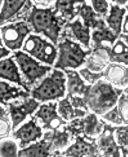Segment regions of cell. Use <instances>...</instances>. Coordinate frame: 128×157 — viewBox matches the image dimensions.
I'll use <instances>...</instances> for the list:
<instances>
[{"instance_id":"cell-31","label":"cell","mask_w":128,"mask_h":157,"mask_svg":"<svg viewBox=\"0 0 128 157\" xmlns=\"http://www.w3.org/2000/svg\"><path fill=\"white\" fill-rule=\"evenodd\" d=\"M116 136L123 156H128V132L117 129Z\"/></svg>"},{"instance_id":"cell-5","label":"cell","mask_w":128,"mask_h":157,"mask_svg":"<svg viewBox=\"0 0 128 157\" xmlns=\"http://www.w3.org/2000/svg\"><path fill=\"white\" fill-rule=\"evenodd\" d=\"M23 51L42 63L52 65L57 56V51L52 42L40 36L30 34L25 40Z\"/></svg>"},{"instance_id":"cell-24","label":"cell","mask_w":128,"mask_h":157,"mask_svg":"<svg viewBox=\"0 0 128 157\" xmlns=\"http://www.w3.org/2000/svg\"><path fill=\"white\" fill-rule=\"evenodd\" d=\"M67 27H69L72 32L74 37L81 43L85 48L89 49L90 41V29L84 25L81 22L80 18L71 23H68L66 25Z\"/></svg>"},{"instance_id":"cell-27","label":"cell","mask_w":128,"mask_h":157,"mask_svg":"<svg viewBox=\"0 0 128 157\" xmlns=\"http://www.w3.org/2000/svg\"><path fill=\"white\" fill-rule=\"evenodd\" d=\"M69 137L70 135L65 129L63 132L59 131L57 129L53 130L51 137L52 143V153L55 150L63 149L70 142Z\"/></svg>"},{"instance_id":"cell-21","label":"cell","mask_w":128,"mask_h":157,"mask_svg":"<svg viewBox=\"0 0 128 157\" xmlns=\"http://www.w3.org/2000/svg\"><path fill=\"white\" fill-rule=\"evenodd\" d=\"M126 13V8H122L117 4H111L109 15L106 17L108 26L118 36H120L122 31L123 18Z\"/></svg>"},{"instance_id":"cell-33","label":"cell","mask_w":128,"mask_h":157,"mask_svg":"<svg viewBox=\"0 0 128 157\" xmlns=\"http://www.w3.org/2000/svg\"><path fill=\"white\" fill-rule=\"evenodd\" d=\"M80 74L84 78V79L91 84H94L103 76V72L99 73L91 72L87 69H84L80 71Z\"/></svg>"},{"instance_id":"cell-16","label":"cell","mask_w":128,"mask_h":157,"mask_svg":"<svg viewBox=\"0 0 128 157\" xmlns=\"http://www.w3.org/2000/svg\"><path fill=\"white\" fill-rule=\"evenodd\" d=\"M14 56H13L0 60V78L16 83L29 93L30 90L28 86L22 81L19 69L14 61Z\"/></svg>"},{"instance_id":"cell-6","label":"cell","mask_w":128,"mask_h":157,"mask_svg":"<svg viewBox=\"0 0 128 157\" xmlns=\"http://www.w3.org/2000/svg\"><path fill=\"white\" fill-rule=\"evenodd\" d=\"M14 59L20 71L25 75L29 85H32L52 70L50 66L42 65L27 52L21 51L14 52Z\"/></svg>"},{"instance_id":"cell-9","label":"cell","mask_w":128,"mask_h":157,"mask_svg":"<svg viewBox=\"0 0 128 157\" xmlns=\"http://www.w3.org/2000/svg\"><path fill=\"white\" fill-rule=\"evenodd\" d=\"M61 156L80 157L98 156L101 155L97 144V139L92 137L77 135L75 142L62 152Z\"/></svg>"},{"instance_id":"cell-1","label":"cell","mask_w":128,"mask_h":157,"mask_svg":"<svg viewBox=\"0 0 128 157\" xmlns=\"http://www.w3.org/2000/svg\"><path fill=\"white\" fill-rule=\"evenodd\" d=\"M63 17L58 16L54 8H38L33 6L31 12L27 18L36 34H42L46 38L57 46L59 33L61 31Z\"/></svg>"},{"instance_id":"cell-18","label":"cell","mask_w":128,"mask_h":157,"mask_svg":"<svg viewBox=\"0 0 128 157\" xmlns=\"http://www.w3.org/2000/svg\"><path fill=\"white\" fill-rule=\"evenodd\" d=\"M103 76L115 86H125L128 84V67L121 65L111 64L103 72Z\"/></svg>"},{"instance_id":"cell-34","label":"cell","mask_w":128,"mask_h":157,"mask_svg":"<svg viewBox=\"0 0 128 157\" xmlns=\"http://www.w3.org/2000/svg\"><path fill=\"white\" fill-rule=\"evenodd\" d=\"M128 104V87L126 89L123 90L121 97L119 100V109L122 111L125 105Z\"/></svg>"},{"instance_id":"cell-19","label":"cell","mask_w":128,"mask_h":157,"mask_svg":"<svg viewBox=\"0 0 128 157\" xmlns=\"http://www.w3.org/2000/svg\"><path fill=\"white\" fill-rule=\"evenodd\" d=\"M102 47L106 51L109 62L128 65V46L123 41L117 40L112 48L108 46Z\"/></svg>"},{"instance_id":"cell-37","label":"cell","mask_w":128,"mask_h":157,"mask_svg":"<svg viewBox=\"0 0 128 157\" xmlns=\"http://www.w3.org/2000/svg\"><path fill=\"white\" fill-rule=\"evenodd\" d=\"M126 107L125 110H124V113H123V117L125 119V122H124V124H128V104H127L126 105L124 106Z\"/></svg>"},{"instance_id":"cell-13","label":"cell","mask_w":128,"mask_h":157,"mask_svg":"<svg viewBox=\"0 0 128 157\" xmlns=\"http://www.w3.org/2000/svg\"><path fill=\"white\" fill-rule=\"evenodd\" d=\"M117 127L104 123V127L97 139L100 155L102 156H120V147L116 143L114 138V132Z\"/></svg>"},{"instance_id":"cell-2","label":"cell","mask_w":128,"mask_h":157,"mask_svg":"<svg viewBox=\"0 0 128 157\" xmlns=\"http://www.w3.org/2000/svg\"><path fill=\"white\" fill-rule=\"evenodd\" d=\"M123 92V89L114 87L111 83L99 80L86 96L88 106L95 114L102 115L117 104Z\"/></svg>"},{"instance_id":"cell-25","label":"cell","mask_w":128,"mask_h":157,"mask_svg":"<svg viewBox=\"0 0 128 157\" xmlns=\"http://www.w3.org/2000/svg\"><path fill=\"white\" fill-rule=\"evenodd\" d=\"M118 38L119 36L107 25L95 29L91 34V40L93 41L95 49H99L102 46L103 42H108L113 46Z\"/></svg>"},{"instance_id":"cell-11","label":"cell","mask_w":128,"mask_h":157,"mask_svg":"<svg viewBox=\"0 0 128 157\" xmlns=\"http://www.w3.org/2000/svg\"><path fill=\"white\" fill-rule=\"evenodd\" d=\"M57 102H49L47 104L40 105L39 110L35 113L34 116L41 119L43 124L42 129L56 130L58 129L60 126L67 124L65 120L59 115L57 111Z\"/></svg>"},{"instance_id":"cell-40","label":"cell","mask_w":128,"mask_h":157,"mask_svg":"<svg viewBox=\"0 0 128 157\" xmlns=\"http://www.w3.org/2000/svg\"><path fill=\"white\" fill-rule=\"evenodd\" d=\"M0 47H3V40L1 38V34H0Z\"/></svg>"},{"instance_id":"cell-29","label":"cell","mask_w":128,"mask_h":157,"mask_svg":"<svg viewBox=\"0 0 128 157\" xmlns=\"http://www.w3.org/2000/svg\"><path fill=\"white\" fill-rule=\"evenodd\" d=\"M16 144L12 140H6L0 143V156L15 157L17 156Z\"/></svg>"},{"instance_id":"cell-28","label":"cell","mask_w":128,"mask_h":157,"mask_svg":"<svg viewBox=\"0 0 128 157\" xmlns=\"http://www.w3.org/2000/svg\"><path fill=\"white\" fill-rule=\"evenodd\" d=\"M11 130L9 113L0 106V140L7 138Z\"/></svg>"},{"instance_id":"cell-30","label":"cell","mask_w":128,"mask_h":157,"mask_svg":"<svg viewBox=\"0 0 128 157\" xmlns=\"http://www.w3.org/2000/svg\"><path fill=\"white\" fill-rule=\"evenodd\" d=\"M101 117L109 122H111L112 123L117 125L122 124L125 122V119L123 117V113L119 111L117 105H116L110 111L105 113L103 115H101Z\"/></svg>"},{"instance_id":"cell-4","label":"cell","mask_w":128,"mask_h":157,"mask_svg":"<svg viewBox=\"0 0 128 157\" xmlns=\"http://www.w3.org/2000/svg\"><path fill=\"white\" fill-rule=\"evenodd\" d=\"M57 59L54 65V68L65 70L68 68L77 69L81 67L85 62L87 56L91 53L90 49L84 51L80 44L66 39L57 44Z\"/></svg>"},{"instance_id":"cell-8","label":"cell","mask_w":128,"mask_h":157,"mask_svg":"<svg viewBox=\"0 0 128 157\" xmlns=\"http://www.w3.org/2000/svg\"><path fill=\"white\" fill-rule=\"evenodd\" d=\"M104 123L101 120H99L95 114H90L84 119L74 120L64 129L71 132L72 137L81 134H83L85 136L92 137L101 134Z\"/></svg>"},{"instance_id":"cell-38","label":"cell","mask_w":128,"mask_h":157,"mask_svg":"<svg viewBox=\"0 0 128 157\" xmlns=\"http://www.w3.org/2000/svg\"><path fill=\"white\" fill-rule=\"evenodd\" d=\"M111 1L117 3V5H124L128 0H111Z\"/></svg>"},{"instance_id":"cell-20","label":"cell","mask_w":128,"mask_h":157,"mask_svg":"<svg viewBox=\"0 0 128 157\" xmlns=\"http://www.w3.org/2000/svg\"><path fill=\"white\" fill-rule=\"evenodd\" d=\"M79 14L82 17L84 25L90 29L95 30L106 25L104 20L95 13L92 6L88 5L86 2L82 5Z\"/></svg>"},{"instance_id":"cell-26","label":"cell","mask_w":128,"mask_h":157,"mask_svg":"<svg viewBox=\"0 0 128 157\" xmlns=\"http://www.w3.org/2000/svg\"><path fill=\"white\" fill-rule=\"evenodd\" d=\"M57 111L60 117L68 121L77 117H83L86 114V111L81 108H75L73 106L67 96L59 101Z\"/></svg>"},{"instance_id":"cell-41","label":"cell","mask_w":128,"mask_h":157,"mask_svg":"<svg viewBox=\"0 0 128 157\" xmlns=\"http://www.w3.org/2000/svg\"><path fill=\"white\" fill-rule=\"evenodd\" d=\"M126 9L128 10V4L127 5H126Z\"/></svg>"},{"instance_id":"cell-15","label":"cell","mask_w":128,"mask_h":157,"mask_svg":"<svg viewBox=\"0 0 128 157\" xmlns=\"http://www.w3.org/2000/svg\"><path fill=\"white\" fill-rule=\"evenodd\" d=\"M52 132H46L42 140L19 151L17 156L26 157H44L50 156L51 152L52 151Z\"/></svg>"},{"instance_id":"cell-3","label":"cell","mask_w":128,"mask_h":157,"mask_svg":"<svg viewBox=\"0 0 128 157\" xmlns=\"http://www.w3.org/2000/svg\"><path fill=\"white\" fill-rule=\"evenodd\" d=\"M66 82L64 72L55 69L41 82L40 85L31 90L32 97L42 102L64 98L66 89Z\"/></svg>"},{"instance_id":"cell-22","label":"cell","mask_w":128,"mask_h":157,"mask_svg":"<svg viewBox=\"0 0 128 157\" xmlns=\"http://www.w3.org/2000/svg\"><path fill=\"white\" fill-rule=\"evenodd\" d=\"M30 94L21 88L11 86L9 83L0 80V103L7 105V101L11 99L17 98H28Z\"/></svg>"},{"instance_id":"cell-23","label":"cell","mask_w":128,"mask_h":157,"mask_svg":"<svg viewBox=\"0 0 128 157\" xmlns=\"http://www.w3.org/2000/svg\"><path fill=\"white\" fill-rule=\"evenodd\" d=\"M27 2V0H3V5L0 13V25L15 16Z\"/></svg>"},{"instance_id":"cell-7","label":"cell","mask_w":128,"mask_h":157,"mask_svg":"<svg viewBox=\"0 0 128 157\" xmlns=\"http://www.w3.org/2000/svg\"><path fill=\"white\" fill-rule=\"evenodd\" d=\"M2 40L9 50L20 49L27 36L32 31L27 22L19 21L0 28Z\"/></svg>"},{"instance_id":"cell-39","label":"cell","mask_w":128,"mask_h":157,"mask_svg":"<svg viewBox=\"0 0 128 157\" xmlns=\"http://www.w3.org/2000/svg\"><path fill=\"white\" fill-rule=\"evenodd\" d=\"M119 37L120 38H123L124 39V40L126 41V43L128 45V35L126 34H120Z\"/></svg>"},{"instance_id":"cell-35","label":"cell","mask_w":128,"mask_h":157,"mask_svg":"<svg viewBox=\"0 0 128 157\" xmlns=\"http://www.w3.org/2000/svg\"><path fill=\"white\" fill-rule=\"evenodd\" d=\"M10 53V50L6 49L5 47H0V59L7 56Z\"/></svg>"},{"instance_id":"cell-14","label":"cell","mask_w":128,"mask_h":157,"mask_svg":"<svg viewBox=\"0 0 128 157\" xmlns=\"http://www.w3.org/2000/svg\"><path fill=\"white\" fill-rule=\"evenodd\" d=\"M67 78L66 89L67 97H84L88 93L92 85H86L84 81L75 71L65 69L64 70Z\"/></svg>"},{"instance_id":"cell-17","label":"cell","mask_w":128,"mask_h":157,"mask_svg":"<svg viewBox=\"0 0 128 157\" xmlns=\"http://www.w3.org/2000/svg\"><path fill=\"white\" fill-rule=\"evenodd\" d=\"M86 0H56L54 9L60 16L71 21L79 14L82 5Z\"/></svg>"},{"instance_id":"cell-36","label":"cell","mask_w":128,"mask_h":157,"mask_svg":"<svg viewBox=\"0 0 128 157\" xmlns=\"http://www.w3.org/2000/svg\"><path fill=\"white\" fill-rule=\"evenodd\" d=\"M123 32L124 34H128V14L125 17L124 22L123 24Z\"/></svg>"},{"instance_id":"cell-10","label":"cell","mask_w":128,"mask_h":157,"mask_svg":"<svg viewBox=\"0 0 128 157\" xmlns=\"http://www.w3.org/2000/svg\"><path fill=\"white\" fill-rule=\"evenodd\" d=\"M39 104L40 102L37 101L33 98H27L23 102L16 101L7 103L6 105L9 106V111L13 121L12 130L14 131L17 127L26 119L28 115H32L39 106Z\"/></svg>"},{"instance_id":"cell-12","label":"cell","mask_w":128,"mask_h":157,"mask_svg":"<svg viewBox=\"0 0 128 157\" xmlns=\"http://www.w3.org/2000/svg\"><path fill=\"white\" fill-rule=\"evenodd\" d=\"M31 120L23 124L21 128L14 132L13 136L16 140H20V147L25 148L33 142L41 139L42 136V131L41 127L38 124V118L30 115Z\"/></svg>"},{"instance_id":"cell-32","label":"cell","mask_w":128,"mask_h":157,"mask_svg":"<svg viewBox=\"0 0 128 157\" xmlns=\"http://www.w3.org/2000/svg\"><path fill=\"white\" fill-rule=\"evenodd\" d=\"M91 6L101 17H106L109 13V3L107 0H91Z\"/></svg>"}]
</instances>
